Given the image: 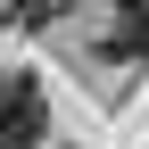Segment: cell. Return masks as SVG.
<instances>
[{
    "label": "cell",
    "mask_w": 149,
    "mask_h": 149,
    "mask_svg": "<svg viewBox=\"0 0 149 149\" xmlns=\"http://www.w3.org/2000/svg\"><path fill=\"white\" fill-rule=\"evenodd\" d=\"M116 58H149V0H116V33H108Z\"/></svg>",
    "instance_id": "7a4b0ae2"
},
{
    "label": "cell",
    "mask_w": 149,
    "mask_h": 149,
    "mask_svg": "<svg viewBox=\"0 0 149 149\" xmlns=\"http://www.w3.org/2000/svg\"><path fill=\"white\" fill-rule=\"evenodd\" d=\"M58 8H74V0H17L8 17H17V25H50V17H58Z\"/></svg>",
    "instance_id": "3957f363"
},
{
    "label": "cell",
    "mask_w": 149,
    "mask_h": 149,
    "mask_svg": "<svg viewBox=\"0 0 149 149\" xmlns=\"http://www.w3.org/2000/svg\"><path fill=\"white\" fill-rule=\"evenodd\" d=\"M50 133V108H42V83L17 66H0V149H42Z\"/></svg>",
    "instance_id": "6da1fadb"
}]
</instances>
